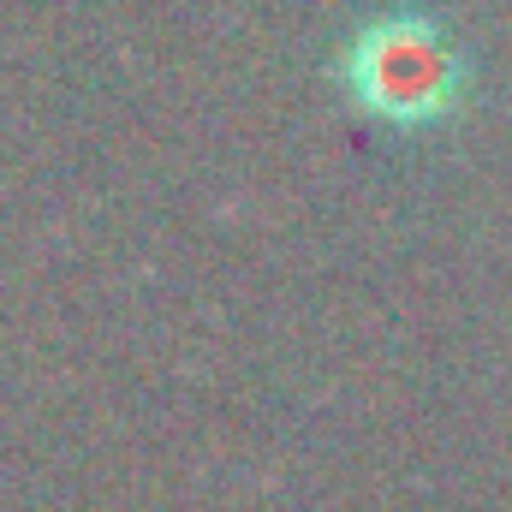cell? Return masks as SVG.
Listing matches in <instances>:
<instances>
[{
    "instance_id": "1",
    "label": "cell",
    "mask_w": 512,
    "mask_h": 512,
    "mask_svg": "<svg viewBox=\"0 0 512 512\" xmlns=\"http://www.w3.org/2000/svg\"><path fill=\"white\" fill-rule=\"evenodd\" d=\"M340 96L393 131L453 126L477 90V66L441 6L387 0L352 18L328 60Z\"/></svg>"
}]
</instances>
